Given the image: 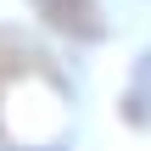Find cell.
<instances>
[{"label": "cell", "mask_w": 151, "mask_h": 151, "mask_svg": "<svg viewBox=\"0 0 151 151\" xmlns=\"http://www.w3.org/2000/svg\"><path fill=\"white\" fill-rule=\"evenodd\" d=\"M34 11H39V22L45 28H56L62 39H78V45H95L101 34H106V17H101V6L95 0H28Z\"/></svg>", "instance_id": "6da1fadb"}, {"label": "cell", "mask_w": 151, "mask_h": 151, "mask_svg": "<svg viewBox=\"0 0 151 151\" xmlns=\"http://www.w3.org/2000/svg\"><path fill=\"white\" fill-rule=\"evenodd\" d=\"M118 112H123V123L151 129V50L134 62V73H129V84H123V101H118Z\"/></svg>", "instance_id": "7a4b0ae2"}]
</instances>
